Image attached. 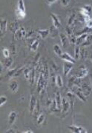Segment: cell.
Instances as JSON below:
<instances>
[{
  "instance_id": "cell-1",
  "label": "cell",
  "mask_w": 92,
  "mask_h": 133,
  "mask_svg": "<svg viewBox=\"0 0 92 133\" xmlns=\"http://www.w3.org/2000/svg\"><path fill=\"white\" fill-rule=\"evenodd\" d=\"M69 87H70V91H72L80 101H82V102L86 101L87 97L83 94V91L80 85H76V84H70Z\"/></svg>"
},
{
  "instance_id": "cell-2",
  "label": "cell",
  "mask_w": 92,
  "mask_h": 133,
  "mask_svg": "<svg viewBox=\"0 0 92 133\" xmlns=\"http://www.w3.org/2000/svg\"><path fill=\"white\" fill-rule=\"evenodd\" d=\"M47 83H48V80L45 79L43 74L40 72L39 77L37 80V93L39 95H40L43 91V90H45V87L47 86Z\"/></svg>"
},
{
  "instance_id": "cell-3",
  "label": "cell",
  "mask_w": 92,
  "mask_h": 133,
  "mask_svg": "<svg viewBox=\"0 0 92 133\" xmlns=\"http://www.w3.org/2000/svg\"><path fill=\"white\" fill-rule=\"evenodd\" d=\"M88 74V69H87L86 66L85 65H80L78 69H77V71H76V77L78 78V79H83L86 77L87 75Z\"/></svg>"
},
{
  "instance_id": "cell-4",
  "label": "cell",
  "mask_w": 92,
  "mask_h": 133,
  "mask_svg": "<svg viewBox=\"0 0 92 133\" xmlns=\"http://www.w3.org/2000/svg\"><path fill=\"white\" fill-rule=\"evenodd\" d=\"M68 129L71 130V132L74 133H87V130L82 127L76 126V125H70Z\"/></svg>"
},
{
  "instance_id": "cell-5",
  "label": "cell",
  "mask_w": 92,
  "mask_h": 133,
  "mask_svg": "<svg viewBox=\"0 0 92 133\" xmlns=\"http://www.w3.org/2000/svg\"><path fill=\"white\" fill-rule=\"evenodd\" d=\"M38 103V101L36 98V97L32 95L31 97V101H30V106H29V110H30V113L31 115H33L34 113V110L37 107V105Z\"/></svg>"
},
{
  "instance_id": "cell-6",
  "label": "cell",
  "mask_w": 92,
  "mask_h": 133,
  "mask_svg": "<svg viewBox=\"0 0 92 133\" xmlns=\"http://www.w3.org/2000/svg\"><path fill=\"white\" fill-rule=\"evenodd\" d=\"M70 103L68 100H67L65 97H62V113L66 114L68 112L69 109L70 108Z\"/></svg>"
},
{
  "instance_id": "cell-7",
  "label": "cell",
  "mask_w": 92,
  "mask_h": 133,
  "mask_svg": "<svg viewBox=\"0 0 92 133\" xmlns=\"http://www.w3.org/2000/svg\"><path fill=\"white\" fill-rule=\"evenodd\" d=\"M82 90L83 91V94L85 95V96L88 97V96L91 95V85H89L88 83H82L81 85H80Z\"/></svg>"
},
{
  "instance_id": "cell-8",
  "label": "cell",
  "mask_w": 92,
  "mask_h": 133,
  "mask_svg": "<svg viewBox=\"0 0 92 133\" xmlns=\"http://www.w3.org/2000/svg\"><path fill=\"white\" fill-rule=\"evenodd\" d=\"M72 69H73V63L65 61V63H63V67H62V73H63V75L65 77L68 76V74H69V72L71 71Z\"/></svg>"
},
{
  "instance_id": "cell-9",
  "label": "cell",
  "mask_w": 92,
  "mask_h": 133,
  "mask_svg": "<svg viewBox=\"0 0 92 133\" xmlns=\"http://www.w3.org/2000/svg\"><path fill=\"white\" fill-rule=\"evenodd\" d=\"M26 35V31L24 28V27H20L15 33H14V38L18 39H21L25 37Z\"/></svg>"
},
{
  "instance_id": "cell-10",
  "label": "cell",
  "mask_w": 92,
  "mask_h": 133,
  "mask_svg": "<svg viewBox=\"0 0 92 133\" xmlns=\"http://www.w3.org/2000/svg\"><path fill=\"white\" fill-rule=\"evenodd\" d=\"M9 89L12 93H16L19 89V83L16 80H11L9 83Z\"/></svg>"
},
{
  "instance_id": "cell-11",
  "label": "cell",
  "mask_w": 92,
  "mask_h": 133,
  "mask_svg": "<svg viewBox=\"0 0 92 133\" xmlns=\"http://www.w3.org/2000/svg\"><path fill=\"white\" fill-rule=\"evenodd\" d=\"M75 22H76V14L75 13H72L70 14L68 19V28H71L72 30L74 29V27L75 25Z\"/></svg>"
},
{
  "instance_id": "cell-12",
  "label": "cell",
  "mask_w": 92,
  "mask_h": 133,
  "mask_svg": "<svg viewBox=\"0 0 92 133\" xmlns=\"http://www.w3.org/2000/svg\"><path fill=\"white\" fill-rule=\"evenodd\" d=\"M64 61H66V62H69V63H71L74 64L76 63V59L73 57H71L70 54L68 53H62V56L60 57Z\"/></svg>"
},
{
  "instance_id": "cell-13",
  "label": "cell",
  "mask_w": 92,
  "mask_h": 133,
  "mask_svg": "<svg viewBox=\"0 0 92 133\" xmlns=\"http://www.w3.org/2000/svg\"><path fill=\"white\" fill-rule=\"evenodd\" d=\"M88 33H85V34H81V35H80L78 37H76V45L81 46L82 45L85 43V41L86 40L87 37H88Z\"/></svg>"
},
{
  "instance_id": "cell-14",
  "label": "cell",
  "mask_w": 92,
  "mask_h": 133,
  "mask_svg": "<svg viewBox=\"0 0 92 133\" xmlns=\"http://www.w3.org/2000/svg\"><path fill=\"white\" fill-rule=\"evenodd\" d=\"M7 28H8V22L6 19H1L0 21V31H1V37L4 36V34L7 31Z\"/></svg>"
},
{
  "instance_id": "cell-15",
  "label": "cell",
  "mask_w": 92,
  "mask_h": 133,
  "mask_svg": "<svg viewBox=\"0 0 92 133\" xmlns=\"http://www.w3.org/2000/svg\"><path fill=\"white\" fill-rule=\"evenodd\" d=\"M55 101L56 103V107L57 109L60 110V109L62 108V98L61 97V94H60V91L56 90V94H55Z\"/></svg>"
},
{
  "instance_id": "cell-16",
  "label": "cell",
  "mask_w": 92,
  "mask_h": 133,
  "mask_svg": "<svg viewBox=\"0 0 92 133\" xmlns=\"http://www.w3.org/2000/svg\"><path fill=\"white\" fill-rule=\"evenodd\" d=\"M17 117V113L15 111H11L8 115V124L9 126L13 125V123H15Z\"/></svg>"
},
{
  "instance_id": "cell-17",
  "label": "cell",
  "mask_w": 92,
  "mask_h": 133,
  "mask_svg": "<svg viewBox=\"0 0 92 133\" xmlns=\"http://www.w3.org/2000/svg\"><path fill=\"white\" fill-rule=\"evenodd\" d=\"M60 41H61V44L62 45V47L65 48L68 46V43L69 42V39H68V36H66L65 34L61 33L60 34Z\"/></svg>"
},
{
  "instance_id": "cell-18",
  "label": "cell",
  "mask_w": 92,
  "mask_h": 133,
  "mask_svg": "<svg viewBox=\"0 0 92 133\" xmlns=\"http://www.w3.org/2000/svg\"><path fill=\"white\" fill-rule=\"evenodd\" d=\"M51 17L52 19L53 25L59 29L60 27H61V22H60L59 18L57 17V16L56 14H51Z\"/></svg>"
},
{
  "instance_id": "cell-19",
  "label": "cell",
  "mask_w": 92,
  "mask_h": 133,
  "mask_svg": "<svg viewBox=\"0 0 92 133\" xmlns=\"http://www.w3.org/2000/svg\"><path fill=\"white\" fill-rule=\"evenodd\" d=\"M39 45V41L37 39H36L35 40L33 41L32 43H30V48H31V50L32 51H33V52L37 51Z\"/></svg>"
},
{
  "instance_id": "cell-20",
  "label": "cell",
  "mask_w": 92,
  "mask_h": 133,
  "mask_svg": "<svg viewBox=\"0 0 92 133\" xmlns=\"http://www.w3.org/2000/svg\"><path fill=\"white\" fill-rule=\"evenodd\" d=\"M37 33L39 34V35L40 36V37L42 39H46L48 37L49 34H50V31L49 29H44V30H38Z\"/></svg>"
},
{
  "instance_id": "cell-21",
  "label": "cell",
  "mask_w": 92,
  "mask_h": 133,
  "mask_svg": "<svg viewBox=\"0 0 92 133\" xmlns=\"http://www.w3.org/2000/svg\"><path fill=\"white\" fill-rule=\"evenodd\" d=\"M74 95H74L72 91H68V92L67 93V97L68 98V100L70 102L71 108H73V107H74V101H75Z\"/></svg>"
},
{
  "instance_id": "cell-22",
  "label": "cell",
  "mask_w": 92,
  "mask_h": 133,
  "mask_svg": "<svg viewBox=\"0 0 92 133\" xmlns=\"http://www.w3.org/2000/svg\"><path fill=\"white\" fill-rule=\"evenodd\" d=\"M13 59L12 58V57H8V58H6L5 60H4V62H3V65L7 68V69H8V68H10L11 65H13Z\"/></svg>"
},
{
  "instance_id": "cell-23",
  "label": "cell",
  "mask_w": 92,
  "mask_h": 133,
  "mask_svg": "<svg viewBox=\"0 0 92 133\" xmlns=\"http://www.w3.org/2000/svg\"><path fill=\"white\" fill-rule=\"evenodd\" d=\"M36 78H37V77H36V70L34 69L33 68H32L31 72V75H30V78H29V80H28L29 83H30L31 85H33Z\"/></svg>"
},
{
  "instance_id": "cell-24",
  "label": "cell",
  "mask_w": 92,
  "mask_h": 133,
  "mask_svg": "<svg viewBox=\"0 0 92 133\" xmlns=\"http://www.w3.org/2000/svg\"><path fill=\"white\" fill-rule=\"evenodd\" d=\"M49 31H50V35L51 37H56L58 35V28H56L54 25H52L49 28Z\"/></svg>"
},
{
  "instance_id": "cell-25",
  "label": "cell",
  "mask_w": 92,
  "mask_h": 133,
  "mask_svg": "<svg viewBox=\"0 0 92 133\" xmlns=\"http://www.w3.org/2000/svg\"><path fill=\"white\" fill-rule=\"evenodd\" d=\"M55 83H56V85H57V87H59V88H61V87L63 86V80H62V78L61 75H57L56 76Z\"/></svg>"
},
{
  "instance_id": "cell-26",
  "label": "cell",
  "mask_w": 92,
  "mask_h": 133,
  "mask_svg": "<svg viewBox=\"0 0 92 133\" xmlns=\"http://www.w3.org/2000/svg\"><path fill=\"white\" fill-rule=\"evenodd\" d=\"M19 25H18V23L16 22H11L9 25V30L11 31L12 33H15V32L19 29Z\"/></svg>"
},
{
  "instance_id": "cell-27",
  "label": "cell",
  "mask_w": 92,
  "mask_h": 133,
  "mask_svg": "<svg viewBox=\"0 0 92 133\" xmlns=\"http://www.w3.org/2000/svg\"><path fill=\"white\" fill-rule=\"evenodd\" d=\"M92 43V34H88V37H87L86 40L85 41V43H83L82 45L80 47H82V48H84V47H88V46H89Z\"/></svg>"
},
{
  "instance_id": "cell-28",
  "label": "cell",
  "mask_w": 92,
  "mask_h": 133,
  "mask_svg": "<svg viewBox=\"0 0 92 133\" xmlns=\"http://www.w3.org/2000/svg\"><path fill=\"white\" fill-rule=\"evenodd\" d=\"M31 68H29V67H25V69H24V71H23V74H24V76L25 77V79L27 81L29 80V78H30V75H31Z\"/></svg>"
},
{
  "instance_id": "cell-29",
  "label": "cell",
  "mask_w": 92,
  "mask_h": 133,
  "mask_svg": "<svg viewBox=\"0 0 92 133\" xmlns=\"http://www.w3.org/2000/svg\"><path fill=\"white\" fill-rule=\"evenodd\" d=\"M54 53L56 54L58 57H61L62 54V49L60 48V46L59 45L56 44L54 45Z\"/></svg>"
},
{
  "instance_id": "cell-30",
  "label": "cell",
  "mask_w": 92,
  "mask_h": 133,
  "mask_svg": "<svg viewBox=\"0 0 92 133\" xmlns=\"http://www.w3.org/2000/svg\"><path fill=\"white\" fill-rule=\"evenodd\" d=\"M80 51H81L80 46L76 45L74 48V58L76 59V60L79 59V58L80 57Z\"/></svg>"
},
{
  "instance_id": "cell-31",
  "label": "cell",
  "mask_w": 92,
  "mask_h": 133,
  "mask_svg": "<svg viewBox=\"0 0 92 133\" xmlns=\"http://www.w3.org/2000/svg\"><path fill=\"white\" fill-rule=\"evenodd\" d=\"M16 16L18 19H24L25 17V16H26V13L25 12H23L22 11H19V9H16Z\"/></svg>"
},
{
  "instance_id": "cell-32",
  "label": "cell",
  "mask_w": 92,
  "mask_h": 133,
  "mask_svg": "<svg viewBox=\"0 0 92 133\" xmlns=\"http://www.w3.org/2000/svg\"><path fill=\"white\" fill-rule=\"evenodd\" d=\"M17 7H18L17 9H19V11L25 12V3H24V0H19Z\"/></svg>"
},
{
  "instance_id": "cell-33",
  "label": "cell",
  "mask_w": 92,
  "mask_h": 133,
  "mask_svg": "<svg viewBox=\"0 0 92 133\" xmlns=\"http://www.w3.org/2000/svg\"><path fill=\"white\" fill-rule=\"evenodd\" d=\"M45 116L43 113L40 114L38 116V118H37V124L38 125H42L44 121H45Z\"/></svg>"
},
{
  "instance_id": "cell-34",
  "label": "cell",
  "mask_w": 92,
  "mask_h": 133,
  "mask_svg": "<svg viewBox=\"0 0 92 133\" xmlns=\"http://www.w3.org/2000/svg\"><path fill=\"white\" fill-rule=\"evenodd\" d=\"M18 69V67H16L15 69H11L8 72V74H7V76L8 77H15V75H16V71Z\"/></svg>"
},
{
  "instance_id": "cell-35",
  "label": "cell",
  "mask_w": 92,
  "mask_h": 133,
  "mask_svg": "<svg viewBox=\"0 0 92 133\" xmlns=\"http://www.w3.org/2000/svg\"><path fill=\"white\" fill-rule=\"evenodd\" d=\"M8 101V98L5 95H2L0 97V107H2L4 104H5Z\"/></svg>"
},
{
  "instance_id": "cell-36",
  "label": "cell",
  "mask_w": 92,
  "mask_h": 133,
  "mask_svg": "<svg viewBox=\"0 0 92 133\" xmlns=\"http://www.w3.org/2000/svg\"><path fill=\"white\" fill-rule=\"evenodd\" d=\"M2 54H3V56L5 57V58H8L10 57V51L8 48H4L2 49Z\"/></svg>"
},
{
  "instance_id": "cell-37",
  "label": "cell",
  "mask_w": 92,
  "mask_h": 133,
  "mask_svg": "<svg viewBox=\"0 0 92 133\" xmlns=\"http://www.w3.org/2000/svg\"><path fill=\"white\" fill-rule=\"evenodd\" d=\"M70 0H60V5L63 7H66L70 3Z\"/></svg>"
},
{
  "instance_id": "cell-38",
  "label": "cell",
  "mask_w": 92,
  "mask_h": 133,
  "mask_svg": "<svg viewBox=\"0 0 92 133\" xmlns=\"http://www.w3.org/2000/svg\"><path fill=\"white\" fill-rule=\"evenodd\" d=\"M80 57H82V59L86 58V51L85 50V48H81V51H80Z\"/></svg>"
},
{
  "instance_id": "cell-39",
  "label": "cell",
  "mask_w": 92,
  "mask_h": 133,
  "mask_svg": "<svg viewBox=\"0 0 92 133\" xmlns=\"http://www.w3.org/2000/svg\"><path fill=\"white\" fill-rule=\"evenodd\" d=\"M86 9L87 11H88L90 14L91 13V11H92V6L91 5H86L85 6H83Z\"/></svg>"
},
{
  "instance_id": "cell-40",
  "label": "cell",
  "mask_w": 92,
  "mask_h": 133,
  "mask_svg": "<svg viewBox=\"0 0 92 133\" xmlns=\"http://www.w3.org/2000/svg\"><path fill=\"white\" fill-rule=\"evenodd\" d=\"M56 1H58V0H46V2H47L48 5L51 6V5H53L54 2H56Z\"/></svg>"
},
{
  "instance_id": "cell-41",
  "label": "cell",
  "mask_w": 92,
  "mask_h": 133,
  "mask_svg": "<svg viewBox=\"0 0 92 133\" xmlns=\"http://www.w3.org/2000/svg\"><path fill=\"white\" fill-rule=\"evenodd\" d=\"M51 65H52L53 70L55 71H57V66H56V65L54 63V62H51Z\"/></svg>"
},
{
  "instance_id": "cell-42",
  "label": "cell",
  "mask_w": 92,
  "mask_h": 133,
  "mask_svg": "<svg viewBox=\"0 0 92 133\" xmlns=\"http://www.w3.org/2000/svg\"><path fill=\"white\" fill-rule=\"evenodd\" d=\"M6 132L13 133V132H16L15 131V130H14V129H8V130L6 131Z\"/></svg>"
},
{
  "instance_id": "cell-43",
  "label": "cell",
  "mask_w": 92,
  "mask_h": 133,
  "mask_svg": "<svg viewBox=\"0 0 92 133\" xmlns=\"http://www.w3.org/2000/svg\"><path fill=\"white\" fill-rule=\"evenodd\" d=\"M23 133H33V132L31 129H27V130H25V131H24V132H22Z\"/></svg>"
},
{
  "instance_id": "cell-44",
  "label": "cell",
  "mask_w": 92,
  "mask_h": 133,
  "mask_svg": "<svg viewBox=\"0 0 92 133\" xmlns=\"http://www.w3.org/2000/svg\"><path fill=\"white\" fill-rule=\"evenodd\" d=\"M90 59H91V61L92 62V52L91 53V55H90Z\"/></svg>"
}]
</instances>
